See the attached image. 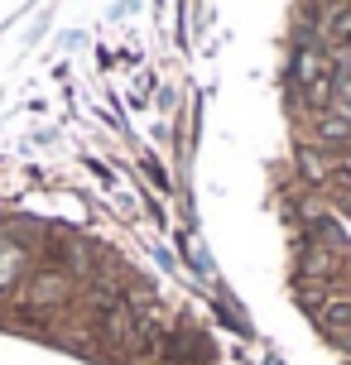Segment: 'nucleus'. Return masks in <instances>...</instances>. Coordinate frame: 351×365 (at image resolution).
<instances>
[{
    "label": "nucleus",
    "mask_w": 351,
    "mask_h": 365,
    "mask_svg": "<svg viewBox=\"0 0 351 365\" xmlns=\"http://www.w3.org/2000/svg\"><path fill=\"white\" fill-rule=\"evenodd\" d=\"M298 82H303V91H308L313 106H327V101H332V68H327L322 53H303L298 58Z\"/></svg>",
    "instance_id": "1"
},
{
    "label": "nucleus",
    "mask_w": 351,
    "mask_h": 365,
    "mask_svg": "<svg viewBox=\"0 0 351 365\" xmlns=\"http://www.w3.org/2000/svg\"><path fill=\"white\" fill-rule=\"evenodd\" d=\"M68 293H73V279H68V274H58V269L39 274L34 284H29V298H34V303H63Z\"/></svg>",
    "instance_id": "2"
},
{
    "label": "nucleus",
    "mask_w": 351,
    "mask_h": 365,
    "mask_svg": "<svg viewBox=\"0 0 351 365\" xmlns=\"http://www.w3.org/2000/svg\"><path fill=\"white\" fill-rule=\"evenodd\" d=\"M317 322L322 327H351V293H322L317 298Z\"/></svg>",
    "instance_id": "3"
}]
</instances>
